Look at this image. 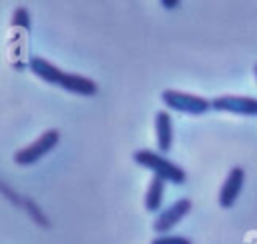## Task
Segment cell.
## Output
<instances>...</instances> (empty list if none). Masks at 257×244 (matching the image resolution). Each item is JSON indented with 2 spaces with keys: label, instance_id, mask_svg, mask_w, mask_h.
<instances>
[{
  "label": "cell",
  "instance_id": "6da1fadb",
  "mask_svg": "<svg viewBox=\"0 0 257 244\" xmlns=\"http://www.w3.org/2000/svg\"><path fill=\"white\" fill-rule=\"evenodd\" d=\"M28 68L38 76L42 78L44 82L48 84H54V86H60L72 94H82V96H94L98 92V86L92 78H86V76H80V74H70V72H64L60 68H56L52 62L40 58V56H32L30 62H28Z\"/></svg>",
  "mask_w": 257,
  "mask_h": 244
},
{
  "label": "cell",
  "instance_id": "7a4b0ae2",
  "mask_svg": "<svg viewBox=\"0 0 257 244\" xmlns=\"http://www.w3.org/2000/svg\"><path fill=\"white\" fill-rule=\"evenodd\" d=\"M133 160H135L139 166H143V168L151 170L155 176L163 178L165 182L183 184V182H185V178H187L185 170H183L181 166H177L175 162H171L169 158H165L161 152H155V150H147V148H143V150H137V152L133 154Z\"/></svg>",
  "mask_w": 257,
  "mask_h": 244
},
{
  "label": "cell",
  "instance_id": "3957f363",
  "mask_svg": "<svg viewBox=\"0 0 257 244\" xmlns=\"http://www.w3.org/2000/svg\"><path fill=\"white\" fill-rule=\"evenodd\" d=\"M161 98L171 110L191 114V116H201V114L209 112V108H211V102L203 96H197V94H187V92H177V90H163Z\"/></svg>",
  "mask_w": 257,
  "mask_h": 244
},
{
  "label": "cell",
  "instance_id": "277c9868",
  "mask_svg": "<svg viewBox=\"0 0 257 244\" xmlns=\"http://www.w3.org/2000/svg\"><path fill=\"white\" fill-rule=\"evenodd\" d=\"M60 140V134L58 130H46L40 138H36L32 144H28L26 148H20L16 154H14V162L20 164V166H28V164H34L38 162L40 158H44Z\"/></svg>",
  "mask_w": 257,
  "mask_h": 244
},
{
  "label": "cell",
  "instance_id": "5b68a950",
  "mask_svg": "<svg viewBox=\"0 0 257 244\" xmlns=\"http://www.w3.org/2000/svg\"><path fill=\"white\" fill-rule=\"evenodd\" d=\"M211 108L217 112H229L239 116H257V98L249 96H217L211 100Z\"/></svg>",
  "mask_w": 257,
  "mask_h": 244
},
{
  "label": "cell",
  "instance_id": "8992f818",
  "mask_svg": "<svg viewBox=\"0 0 257 244\" xmlns=\"http://www.w3.org/2000/svg\"><path fill=\"white\" fill-rule=\"evenodd\" d=\"M191 206H193V204H191L189 198H181V200L173 202L171 206H167V208L157 216V220H155V224H153L155 232L161 236V234H167L169 230H173V228L189 214Z\"/></svg>",
  "mask_w": 257,
  "mask_h": 244
},
{
  "label": "cell",
  "instance_id": "52a82bcc",
  "mask_svg": "<svg viewBox=\"0 0 257 244\" xmlns=\"http://www.w3.org/2000/svg\"><path fill=\"white\" fill-rule=\"evenodd\" d=\"M243 184H245V170L241 166H233L219 190V206L231 208L235 204V200L239 198Z\"/></svg>",
  "mask_w": 257,
  "mask_h": 244
},
{
  "label": "cell",
  "instance_id": "ba28073f",
  "mask_svg": "<svg viewBox=\"0 0 257 244\" xmlns=\"http://www.w3.org/2000/svg\"><path fill=\"white\" fill-rule=\"evenodd\" d=\"M155 134H157V146L161 154H167L173 146V122L169 112L161 110L155 116Z\"/></svg>",
  "mask_w": 257,
  "mask_h": 244
},
{
  "label": "cell",
  "instance_id": "9c48e42d",
  "mask_svg": "<svg viewBox=\"0 0 257 244\" xmlns=\"http://www.w3.org/2000/svg\"><path fill=\"white\" fill-rule=\"evenodd\" d=\"M163 196H165V180L159 176H153L145 194V206L149 212H157L163 204Z\"/></svg>",
  "mask_w": 257,
  "mask_h": 244
},
{
  "label": "cell",
  "instance_id": "30bf717a",
  "mask_svg": "<svg viewBox=\"0 0 257 244\" xmlns=\"http://www.w3.org/2000/svg\"><path fill=\"white\" fill-rule=\"evenodd\" d=\"M151 244H193L187 236H175V234H161L151 240Z\"/></svg>",
  "mask_w": 257,
  "mask_h": 244
},
{
  "label": "cell",
  "instance_id": "8fae6325",
  "mask_svg": "<svg viewBox=\"0 0 257 244\" xmlns=\"http://www.w3.org/2000/svg\"><path fill=\"white\" fill-rule=\"evenodd\" d=\"M12 26H20L24 30H30V18H28L26 8H16V12L12 16Z\"/></svg>",
  "mask_w": 257,
  "mask_h": 244
},
{
  "label": "cell",
  "instance_id": "7c38bea8",
  "mask_svg": "<svg viewBox=\"0 0 257 244\" xmlns=\"http://www.w3.org/2000/svg\"><path fill=\"white\" fill-rule=\"evenodd\" d=\"M161 6H163V8H179L181 2H179V0H163Z\"/></svg>",
  "mask_w": 257,
  "mask_h": 244
},
{
  "label": "cell",
  "instance_id": "4fadbf2b",
  "mask_svg": "<svg viewBox=\"0 0 257 244\" xmlns=\"http://www.w3.org/2000/svg\"><path fill=\"white\" fill-rule=\"evenodd\" d=\"M253 72H255V78H257V64L253 66Z\"/></svg>",
  "mask_w": 257,
  "mask_h": 244
}]
</instances>
